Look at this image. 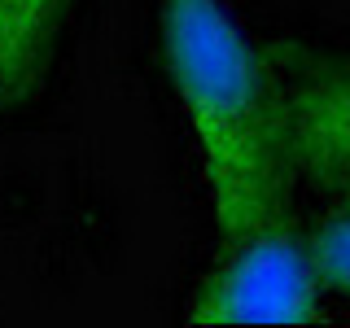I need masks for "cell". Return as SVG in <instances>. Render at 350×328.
Instances as JSON below:
<instances>
[{
    "label": "cell",
    "mask_w": 350,
    "mask_h": 328,
    "mask_svg": "<svg viewBox=\"0 0 350 328\" xmlns=\"http://www.w3.org/2000/svg\"><path fill=\"white\" fill-rule=\"evenodd\" d=\"M302 241L320 293H337L342 302H350V206L337 202L333 210H324L302 232Z\"/></svg>",
    "instance_id": "obj_5"
},
{
    "label": "cell",
    "mask_w": 350,
    "mask_h": 328,
    "mask_svg": "<svg viewBox=\"0 0 350 328\" xmlns=\"http://www.w3.org/2000/svg\"><path fill=\"white\" fill-rule=\"evenodd\" d=\"M75 0H0V109L44 92Z\"/></svg>",
    "instance_id": "obj_4"
},
{
    "label": "cell",
    "mask_w": 350,
    "mask_h": 328,
    "mask_svg": "<svg viewBox=\"0 0 350 328\" xmlns=\"http://www.w3.org/2000/svg\"><path fill=\"white\" fill-rule=\"evenodd\" d=\"M162 66L206 167L219 245L289 215L293 162L276 66L254 49L224 0H162Z\"/></svg>",
    "instance_id": "obj_1"
},
{
    "label": "cell",
    "mask_w": 350,
    "mask_h": 328,
    "mask_svg": "<svg viewBox=\"0 0 350 328\" xmlns=\"http://www.w3.org/2000/svg\"><path fill=\"white\" fill-rule=\"evenodd\" d=\"M328 193H333V202H346V206H350V175H346V180H337Z\"/></svg>",
    "instance_id": "obj_6"
},
{
    "label": "cell",
    "mask_w": 350,
    "mask_h": 328,
    "mask_svg": "<svg viewBox=\"0 0 350 328\" xmlns=\"http://www.w3.org/2000/svg\"><path fill=\"white\" fill-rule=\"evenodd\" d=\"M184 320L215 324H284L302 328L320 320V280L306 258V241L289 215L250 228L219 245L215 267L193 289Z\"/></svg>",
    "instance_id": "obj_2"
},
{
    "label": "cell",
    "mask_w": 350,
    "mask_h": 328,
    "mask_svg": "<svg viewBox=\"0 0 350 328\" xmlns=\"http://www.w3.org/2000/svg\"><path fill=\"white\" fill-rule=\"evenodd\" d=\"M267 57L284 92L293 175L328 193L350 175V53L280 40Z\"/></svg>",
    "instance_id": "obj_3"
}]
</instances>
